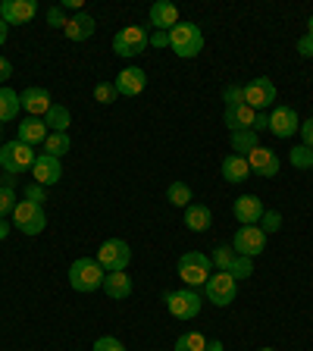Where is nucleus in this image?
Segmentation results:
<instances>
[{"instance_id": "1", "label": "nucleus", "mask_w": 313, "mask_h": 351, "mask_svg": "<svg viewBox=\"0 0 313 351\" xmlns=\"http://www.w3.org/2000/svg\"><path fill=\"white\" fill-rule=\"evenodd\" d=\"M169 47L175 51V57L195 60L204 51V32L195 22H179L175 29H169Z\"/></svg>"}, {"instance_id": "2", "label": "nucleus", "mask_w": 313, "mask_h": 351, "mask_svg": "<svg viewBox=\"0 0 313 351\" xmlns=\"http://www.w3.org/2000/svg\"><path fill=\"white\" fill-rule=\"evenodd\" d=\"M103 267L97 263V257H79L73 261L69 267V285H73L75 292H97L103 285Z\"/></svg>"}, {"instance_id": "3", "label": "nucleus", "mask_w": 313, "mask_h": 351, "mask_svg": "<svg viewBox=\"0 0 313 351\" xmlns=\"http://www.w3.org/2000/svg\"><path fill=\"white\" fill-rule=\"evenodd\" d=\"M38 160V154L32 145H25V141H7V145L0 147V167L7 169L10 176H22V173H29L32 167H35Z\"/></svg>"}, {"instance_id": "4", "label": "nucleus", "mask_w": 313, "mask_h": 351, "mask_svg": "<svg viewBox=\"0 0 313 351\" xmlns=\"http://www.w3.org/2000/svg\"><path fill=\"white\" fill-rule=\"evenodd\" d=\"M213 273V261L204 254V251H188V254L179 257V276L188 289H197V285H204Z\"/></svg>"}, {"instance_id": "5", "label": "nucleus", "mask_w": 313, "mask_h": 351, "mask_svg": "<svg viewBox=\"0 0 313 351\" xmlns=\"http://www.w3.org/2000/svg\"><path fill=\"white\" fill-rule=\"evenodd\" d=\"M204 295L210 304L229 307L235 298H238V279H235L232 273H223V270L210 273V279L204 282Z\"/></svg>"}, {"instance_id": "6", "label": "nucleus", "mask_w": 313, "mask_h": 351, "mask_svg": "<svg viewBox=\"0 0 313 351\" xmlns=\"http://www.w3.org/2000/svg\"><path fill=\"white\" fill-rule=\"evenodd\" d=\"M97 263L103 267V273H123V270H129V263H132L129 241L107 239L101 245V251H97Z\"/></svg>"}, {"instance_id": "7", "label": "nucleus", "mask_w": 313, "mask_h": 351, "mask_svg": "<svg viewBox=\"0 0 313 351\" xmlns=\"http://www.w3.org/2000/svg\"><path fill=\"white\" fill-rule=\"evenodd\" d=\"M113 51L125 60L141 57L147 51V29L145 25H125V29H119L116 38H113Z\"/></svg>"}, {"instance_id": "8", "label": "nucleus", "mask_w": 313, "mask_h": 351, "mask_svg": "<svg viewBox=\"0 0 313 351\" xmlns=\"http://www.w3.org/2000/svg\"><path fill=\"white\" fill-rule=\"evenodd\" d=\"M13 226L19 229L22 235H41L44 226H47V217H44L41 204H32V201H19L13 210Z\"/></svg>"}, {"instance_id": "9", "label": "nucleus", "mask_w": 313, "mask_h": 351, "mask_svg": "<svg viewBox=\"0 0 313 351\" xmlns=\"http://www.w3.org/2000/svg\"><path fill=\"white\" fill-rule=\"evenodd\" d=\"M163 301H166L169 314H173L175 320H195V317L201 314V295H197L195 289H179V292H166V295H163Z\"/></svg>"}, {"instance_id": "10", "label": "nucleus", "mask_w": 313, "mask_h": 351, "mask_svg": "<svg viewBox=\"0 0 313 351\" xmlns=\"http://www.w3.org/2000/svg\"><path fill=\"white\" fill-rule=\"evenodd\" d=\"M241 91H245V104H248L251 110H257V113H263L266 107L276 104V85H273V79H266V75L251 79L248 85H241Z\"/></svg>"}, {"instance_id": "11", "label": "nucleus", "mask_w": 313, "mask_h": 351, "mask_svg": "<svg viewBox=\"0 0 313 351\" xmlns=\"http://www.w3.org/2000/svg\"><path fill=\"white\" fill-rule=\"evenodd\" d=\"M232 248H235V254H241V257L263 254V251H266V232H263L260 226H241L232 239Z\"/></svg>"}, {"instance_id": "12", "label": "nucleus", "mask_w": 313, "mask_h": 351, "mask_svg": "<svg viewBox=\"0 0 313 351\" xmlns=\"http://www.w3.org/2000/svg\"><path fill=\"white\" fill-rule=\"evenodd\" d=\"M248 167H251V173L263 176V179H273V176H279V169H282V160H279L276 151L260 145L248 154Z\"/></svg>"}, {"instance_id": "13", "label": "nucleus", "mask_w": 313, "mask_h": 351, "mask_svg": "<svg viewBox=\"0 0 313 351\" xmlns=\"http://www.w3.org/2000/svg\"><path fill=\"white\" fill-rule=\"evenodd\" d=\"M38 13L35 0H0V19L7 25H22V22H32Z\"/></svg>"}, {"instance_id": "14", "label": "nucleus", "mask_w": 313, "mask_h": 351, "mask_svg": "<svg viewBox=\"0 0 313 351\" xmlns=\"http://www.w3.org/2000/svg\"><path fill=\"white\" fill-rule=\"evenodd\" d=\"M60 179H63V163L57 157H51V154H38L35 167H32V182L47 189V185H57Z\"/></svg>"}, {"instance_id": "15", "label": "nucleus", "mask_w": 313, "mask_h": 351, "mask_svg": "<svg viewBox=\"0 0 313 351\" xmlns=\"http://www.w3.org/2000/svg\"><path fill=\"white\" fill-rule=\"evenodd\" d=\"M232 213H235V219H238L241 226H260L266 207H263V201L257 195H241L238 201H235Z\"/></svg>"}, {"instance_id": "16", "label": "nucleus", "mask_w": 313, "mask_h": 351, "mask_svg": "<svg viewBox=\"0 0 313 351\" xmlns=\"http://www.w3.org/2000/svg\"><path fill=\"white\" fill-rule=\"evenodd\" d=\"M19 101H22V110L29 113V117H38V119H44L47 117V110L53 107V97H51V91L47 88H25L19 95Z\"/></svg>"}, {"instance_id": "17", "label": "nucleus", "mask_w": 313, "mask_h": 351, "mask_svg": "<svg viewBox=\"0 0 313 351\" xmlns=\"http://www.w3.org/2000/svg\"><path fill=\"white\" fill-rule=\"evenodd\" d=\"M298 129H301V117L292 107H276L270 113V132L276 138H292Z\"/></svg>"}, {"instance_id": "18", "label": "nucleus", "mask_w": 313, "mask_h": 351, "mask_svg": "<svg viewBox=\"0 0 313 351\" xmlns=\"http://www.w3.org/2000/svg\"><path fill=\"white\" fill-rule=\"evenodd\" d=\"M113 85H116V95L135 97V95H141V91H145L147 73H145V69H138V66H129V69H123V73L113 79Z\"/></svg>"}, {"instance_id": "19", "label": "nucleus", "mask_w": 313, "mask_h": 351, "mask_svg": "<svg viewBox=\"0 0 313 351\" xmlns=\"http://www.w3.org/2000/svg\"><path fill=\"white\" fill-rule=\"evenodd\" d=\"M147 19H151L153 32H169L179 25V7L169 3V0H157L151 7V13H147Z\"/></svg>"}, {"instance_id": "20", "label": "nucleus", "mask_w": 313, "mask_h": 351, "mask_svg": "<svg viewBox=\"0 0 313 351\" xmlns=\"http://www.w3.org/2000/svg\"><path fill=\"white\" fill-rule=\"evenodd\" d=\"M47 135H51V129L44 125V119H38V117H25V119L19 123V135H16V138L35 147V145H44V138H47Z\"/></svg>"}, {"instance_id": "21", "label": "nucleus", "mask_w": 313, "mask_h": 351, "mask_svg": "<svg viewBox=\"0 0 313 351\" xmlns=\"http://www.w3.org/2000/svg\"><path fill=\"white\" fill-rule=\"evenodd\" d=\"M95 29H97V22L91 19V16H88V13H75L73 19L66 22L63 35L69 38V41H88V38L95 35Z\"/></svg>"}, {"instance_id": "22", "label": "nucleus", "mask_w": 313, "mask_h": 351, "mask_svg": "<svg viewBox=\"0 0 313 351\" xmlns=\"http://www.w3.org/2000/svg\"><path fill=\"white\" fill-rule=\"evenodd\" d=\"M226 125L229 132H245V129H254V119H257V110H251L248 104H238V107H226Z\"/></svg>"}, {"instance_id": "23", "label": "nucleus", "mask_w": 313, "mask_h": 351, "mask_svg": "<svg viewBox=\"0 0 313 351\" xmlns=\"http://www.w3.org/2000/svg\"><path fill=\"white\" fill-rule=\"evenodd\" d=\"M103 292H107V298H113V301H123V298H129L132 295V276L129 273H107L103 276V285H101Z\"/></svg>"}, {"instance_id": "24", "label": "nucleus", "mask_w": 313, "mask_h": 351, "mask_svg": "<svg viewBox=\"0 0 313 351\" xmlns=\"http://www.w3.org/2000/svg\"><path fill=\"white\" fill-rule=\"evenodd\" d=\"M251 176V167H248V157H238V154H229L223 160V179L232 185H241L245 179Z\"/></svg>"}, {"instance_id": "25", "label": "nucleus", "mask_w": 313, "mask_h": 351, "mask_svg": "<svg viewBox=\"0 0 313 351\" xmlns=\"http://www.w3.org/2000/svg\"><path fill=\"white\" fill-rule=\"evenodd\" d=\"M185 226H188L191 232H207V229L213 226L210 207H204V204H188V207H185Z\"/></svg>"}, {"instance_id": "26", "label": "nucleus", "mask_w": 313, "mask_h": 351, "mask_svg": "<svg viewBox=\"0 0 313 351\" xmlns=\"http://www.w3.org/2000/svg\"><path fill=\"white\" fill-rule=\"evenodd\" d=\"M19 110H22V101L19 95H16L10 85L0 88V123H10V119L19 117Z\"/></svg>"}, {"instance_id": "27", "label": "nucleus", "mask_w": 313, "mask_h": 351, "mask_svg": "<svg viewBox=\"0 0 313 351\" xmlns=\"http://www.w3.org/2000/svg\"><path fill=\"white\" fill-rule=\"evenodd\" d=\"M254 147H260V135H257L254 129L232 132V154H238V157H248Z\"/></svg>"}, {"instance_id": "28", "label": "nucleus", "mask_w": 313, "mask_h": 351, "mask_svg": "<svg viewBox=\"0 0 313 351\" xmlns=\"http://www.w3.org/2000/svg\"><path fill=\"white\" fill-rule=\"evenodd\" d=\"M69 123H73V113H69V107H63V104H53V107L47 110V117H44V125L51 132H66Z\"/></svg>"}, {"instance_id": "29", "label": "nucleus", "mask_w": 313, "mask_h": 351, "mask_svg": "<svg viewBox=\"0 0 313 351\" xmlns=\"http://www.w3.org/2000/svg\"><path fill=\"white\" fill-rule=\"evenodd\" d=\"M69 147H73V141H69V135L66 132H51L47 138H44V154H51V157H63V154H69Z\"/></svg>"}, {"instance_id": "30", "label": "nucleus", "mask_w": 313, "mask_h": 351, "mask_svg": "<svg viewBox=\"0 0 313 351\" xmlns=\"http://www.w3.org/2000/svg\"><path fill=\"white\" fill-rule=\"evenodd\" d=\"M166 201H169L173 207H188V204H191V189H188L185 182H173V185L166 189Z\"/></svg>"}, {"instance_id": "31", "label": "nucleus", "mask_w": 313, "mask_h": 351, "mask_svg": "<svg viewBox=\"0 0 313 351\" xmlns=\"http://www.w3.org/2000/svg\"><path fill=\"white\" fill-rule=\"evenodd\" d=\"M175 351H207V339L201 332H182L175 339Z\"/></svg>"}, {"instance_id": "32", "label": "nucleus", "mask_w": 313, "mask_h": 351, "mask_svg": "<svg viewBox=\"0 0 313 351\" xmlns=\"http://www.w3.org/2000/svg\"><path fill=\"white\" fill-rule=\"evenodd\" d=\"M235 257H238V254H235L229 245H219V248H213L210 261H213V267H216V270L229 273V270H232V263H235Z\"/></svg>"}, {"instance_id": "33", "label": "nucleus", "mask_w": 313, "mask_h": 351, "mask_svg": "<svg viewBox=\"0 0 313 351\" xmlns=\"http://www.w3.org/2000/svg\"><path fill=\"white\" fill-rule=\"evenodd\" d=\"M288 160H292L295 169H313V147L307 145H298L288 151Z\"/></svg>"}, {"instance_id": "34", "label": "nucleus", "mask_w": 313, "mask_h": 351, "mask_svg": "<svg viewBox=\"0 0 313 351\" xmlns=\"http://www.w3.org/2000/svg\"><path fill=\"white\" fill-rule=\"evenodd\" d=\"M116 85H113V82H97L95 85V101L97 104H113L116 101Z\"/></svg>"}, {"instance_id": "35", "label": "nucleus", "mask_w": 313, "mask_h": 351, "mask_svg": "<svg viewBox=\"0 0 313 351\" xmlns=\"http://www.w3.org/2000/svg\"><path fill=\"white\" fill-rule=\"evenodd\" d=\"M229 273H232V276L235 279H248L251 276V273H254V257H235V263H232V270H229Z\"/></svg>"}, {"instance_id": "36", "label": "nucleus", "mask_w": 313, "mask_h": 351, "mask_svg": "<svg viewBox=\"0 0 313 351\" xmlns=\"http://www.w3.org/2000/svg\"><path fill=\"white\" fill-rule=\"evenodd\" d=\"M16 191L10 189V185H0V217H7V213H13L16 210Z\"/></svg>"}, {"instance_id": "37", "label": "nucleus", "mask_w": 313, "mask_h": 351, "mask_svg": "<svg viewBox=\"0 0 313 351\" xmlns=\"http://www.w3.org/2000/svg\"><path fill=\"white\" fill-rule=\"evenodd\" d=\"M260 229L266 235L279 232V229H282V213H279V210H266V213H263V219H260Z\"/></svg>"}, {"instance_id": "38", "label": "nucleus", "mask_w": 313, "mask_h": 351, "mask_svg": "<svg viewBox=\"0 0 313 351\" xmlns=\"http://www.w3.org/2000/svg\"><path fill=\"white\" fill-rule=\"evenodd\" d=\"M91 351H125V345L119 342L116 336H101V339L95 342V348H91Z\"/></svg>"}, {"instance_id": "39", "label": "nucleus", "mask_w": 313, "mask_h": 351, "mask_svg": "<svg viewBox=\"0 0 313 351\" xmlns=\"http://www.w3.org/2000/svg\"><path fill=\"white\" fill-rule=\"evenodd\" d=\"M25 201H32V204H44V201H47V191H44V185H38V182L25 185Z\"/></svg>"}, {"instance_id": "40", "label": "nucleus", "mask_w": 313, "mask_h": 351, "mask_svg": "<svg viewBox=\"0 0 313 351\" xmlns=\"http://www.w3.org/2000/svg\"><path fill=\"white\" fill-rule=\"evenodd\" d=\"M223 97H226V107H238V104H245V91H241V85H226Z\"/></svg>"}, {"instance_id": "41", "label": "nucleus", "mask_w": 313, "mask_h": 351, "mask_svg": "<svg viewBox=\"0 0 313 351\" xmlns=\"http://www.w3.org/2000/svg\"><path fill=\"white\" fill-rule=\"evenodd\" d=\"M66 13H63V7H51L47 10V25H53V29H66Z\"/></svg>"}, {"instance_id": "42", "label": "nucleus", "mask_w": 313, "mask_h": 351, "mask_svg": "<svg viewBox=\"0 0 313 351\" xmlns=\"http://www.w3.org/2000/svg\"><path fill=\"white\" fill-rule=\"evenodd\" d=\"M147 47H169V32H151L147 35Z\"/></svg>"}, {"instance_id": "43", "label": "nucleus", "mask_w": 313, "mask_h": 351, "mask_svg": "<svg viewBox=\"0 0 313 351\" xmlns=\"http://www.w3.org/2000/svg\"><path fill=\"white\" fill-rule=\"evenodd\" d=\"M301 138H304V145L307 147H313V117L310 119H307V123H301Z\"/></svg>"}, {"instance_id": "44", "label": "nucleus", "mask_w": 313, "mask_h": 351, "mask_svg": "<svg viewBox=\"0 0 313 351\" xmlns=\"http://www.w3.org/2000/svg\"><path fill=\"white\" fill-rule=\"evenodd\" d=\"M298 53L301 57H313V38H307V35L298 38Z\"/></svg>"}, {"instance_id": "45", "label": "nucleus", "mask_w": 313, "mask_h": 351, "mask_svg": "<svg viewBox=\"0 0 313 351\" xmlns=\"http://www.w3.org/2000/svg\"><path fill=\"white\" fill-rule=\"evenodd\" d=\"M254 132H257V135H260V132H270V113H257Z\"/></svg>"}, {"instance_id": "46", "label": "nucleus", "mask_w": 313, "mask_h": 351, "mask_svg": "<svg viewBox=\"0 0 313 351\" xmlns=\"http://www.w3.org/2000/svg\"><path fill=\"white\" fill-rule=\"evenodd\" d=\"M10 75H13V63L7 57H0V82H7Z\"/></svg>"}, {"instance_id": "47", "label": "nucleus", "mask_w": 313, "mask_h": 351, "mask_svg": "<svg viewBox=\"0 0 313 351\" xmlns=\"http://www.w3.org/2000/svg\"><path fill=\"white\" fill-rule=\"evenodd\" d=\"M7 35H10V25L0 19V44H7Z\"/></svg>"}, {"instance_id": "48", "label": "nucleus", "mask_w": 313, "mask_h": 351, "mask_svg": "<svg viewBox=\"0 0 313 351\" xmlns=\"http://www.w3.org/2000/svg\"><path fill=\"white\" fill-rule=\"evenodd\" d=\"M7 232H10V226H7V217H0V241L7 239Z\"/></svg>"}, {"instance_id": "49", "label": "nucleus", "mask_w": 313, "mask_h": 351, "mask_svg": "<svg viewBox=\"0 0 313 351\" xmlns=\"http://www.w3.org/2000/svg\"><path fill=\"white\" fill-rule=\"evenodd\" d=\"M207 351H223V342H216V339H213V342H207Z\"/></svg>"}, {"instance_id": "50", "label": "nucleus", "mask_w": 313, "mask_h": 351, "mask_svg": "<svg viewBox=\"0 0 313 351\" xmlns=\"http://www.w3.org/2000/svg\"><path fill=\"white\" fill-rule=\"evenodd\" d=\"M307 38H313V16L307 19Z\"/></svg>"}, {"instance_id": "51", "label": "nucleus", "mask_w": 313, "mask_h": 351, "mask_svg": "<svg viewBox=\"0 0 313 351\" xmlns=\"http://www.w3.org/2000/svg\"><path fill=\"white\" fill-rule=\"evenodd\" d=\"M260 351H273V348H260Z\"/></svg>"}, {"instance_id": "52", "label": "nucleus", "mask_w": 313, "mask_h": 351, "mask_svg": "<svg viewBox=\"0 0 313 351\" xmlns=\"http://www.w3.org/2000/svg\"><path fill=\"white\" fill-rule=\"evenodd\" d=\"M0 132H3V123H0Z\"/></svg>"}]
</instances>
